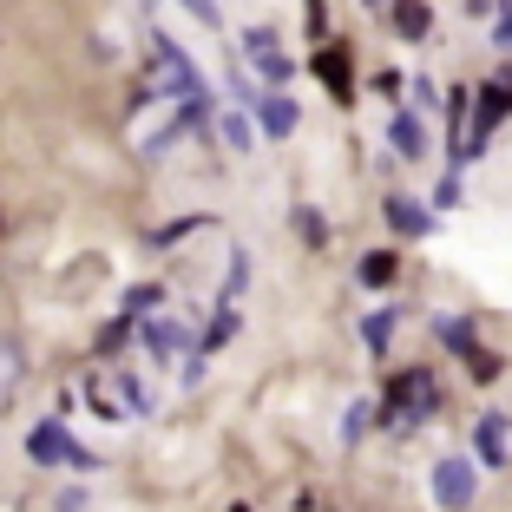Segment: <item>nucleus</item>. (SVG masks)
I'll return each mask as SVG.
<instances>
[{
	"instance_id": "nucleus-1",
	"label": "nucleus",
	"mask_w": 512,
	"mask_h": 512,
	"mask_svg": "<svg viewBox=\"0 0 512 512\" xmlns=\"http://www.w3.org/2000/svg\"><path fill=\"white\" fill-rule=\"evenodd\" d=\"M145 86L158 92V99H171V106H178V99H217V92H211V79L197 73V60H191V53H184L178 40H171L165 27H151V60H145Z\"/></svg>"
},
{
	"instance_id": "nucleus-2",
	"label": "nucleus",
	"mask_w": 512,
	"mask_h": 512,
	"mask_svg": "<svg viewBox=\"0 0 512 512\" xmlns=\"http://www.w3.org/2000/svg\"><path fill=\"white\" fill-rule=\"evenodd\" d=\"M440 414V381L434 368H401V375L388 381V394H381V421H401V427H421Z\"/></svg>"
},
{
	"instance_id": "nucleus-3",
	"label": "nucleus",
	"mask_w": 512,
	"mask_h": 512,
	"mask_svg": "<svg viewBox=\"0 0 512 512\" xmlns=\"http://www.w3.org/2000/svg\"><path fill=\"white\" fill-rule=\"evenodd\" d=\"M27 460H33V467H73V473H92V467H99V453L79 447L73 427H66L60 414H46L40 427H27Z\"/></svg>"
},
{
	"instance_id": "nucleus-4",
	"label": "nucleus",
	"mask_w": 512,
	"mask_h": 512,
	"mask_svg": "<svg viewBox=\"0 0 512 512\" xmlns=\"http://www.w3.org/2000/svg\"><path fill=\"white\" fill-rule=\"evenodd\" d=\"M512 119V66H499L493 79H486L480 92H473V138H467V165H480L486 145H493V132Z\"/></svg>"
},
{
	"instance_id": "nucleus-5",
	"label": "nucleus",
	"mask_w": 512,
	"mask_h": 512,
	"mask_svg": "<svg viewBox=\"0 0 512 512\" xmlns=\"http://www.w3.org/2000/svg\"><path fill=\"white\" fill-rule=\"evenodd\" d=\"M473 499H480V460H467V453L434 460V506L440 512H473Z\"/></svg>"
},
{
	"instance_id": "nucleus-6",
	"label": "nucleus",
	"mask_w": 512,
	"mask_h": 512,
	"mask_svg": "<svg viewBox=\"0 0 512 512\" xmlns=\"http://www.w3.org/2000/svg\"><path fill=\"white\" fill-rule=\"evenodd\" d=\"M132 342L145 348V362H151V368H165L171 355H191V348H197V335L184 329V322L171 316V309H158V316H145V322H138V335H132Z\"/></svg>"
},
{
	"instance_id": "nucleus-7",
	"label": "nucleus",
	"mask_w": 512,
	"mask_h": 512,
	"mask_svg": "<svg viewBox=\"0 0 512 512\" xmlns=\"http://www.w3.org/2000/svg\"><path fill=\"white\" fill-rule=\"evenodd\" d=\"M237 46H243V60L263 73V86H289V79H296V60L283 53V40H276L270 27H243Z\"/></svg>"
},
{
	"instance_id": "nucleus-8",
	"label": "nucleus",
	"mask_w": 512,
	"mask_h": 512,
	"mask_svg": "<svg viewBox=\"0 0 512 512\" xmlns=\"http://www.w3.org/2000/svg\"><path fill=\"white\" fill-rule=\"evenodd\" d=\"M381 217H388V230L394 237H414V243H427L434 237V204H427V197H407V191H388L381 197Z\"/></svg>"
},
{
	"instance_id": "nucleus-9",
	"label": "nucleus",
	"mask_w": 512,
	"mask_h": 512,
	"mask_svg": "<svg viewBox=\"0 0 512 512\" xmlns=\"http://www.w3.org/2000/svg\"><path fill=\"white\" fill-rule=\"evenodd\" d=\"M309 73L329 86L335 106H355V60H348V46H335V40L316 46V53H309Z\"/></svg>"
},
{
	"instance_id": "nucleus-10",
	"label": "nucleus",
	"mask_w": 512,
	"mask_h": 512,
	"mask_svg": "<svg viewBox=\"0 0 512 512\" xmlns=\"http://www.w3.org/2000/svg\"><path fill=\"white\" fill-rule=\"evenodd\" d=\"M250 119H256V132H263V138H276V145H283V138L302 125V106L289 99L283 86H263V92H256V106H250Z\"/></svg>"
},
{
	"instance_id": "nucleus-11",
	"label": "nucleus",
	"mask_w": 512,
	"mask_h": 512,
	"mask_svg": "<svg viewBox=\"0 0 512 512\" xmlns=\"http://www.w3.org/2000/svg\"><path fill=\"white\" fill-rule=\"evenodd\" d=\"M506 434H512V414L506 407H486L480 421H473V434H467V447H473V460H480V467H512L506 460Z\"/></svg>"
},
{
	"instance_id": "nucleus-12",
	"label": "nucleus",
	"mask_w": 512,
	"mask_h": 512,
	"mask_svg": "<svg viewBox=\"0 0 512 512\" xmlns=\"http://www.w3.org/2000/svg\"><path fill=\"white\" fill-rule=\"evenodd\" d=\"M388 145H394V158L421 165L427 151H434V138H427V119H421V112H407V106H394V119H388Z\"/></svg>"
},
{
	"instance_id": "nucleus-13",
	"label": "nucleus",
	"mask_w": 512,
	"mask_h": 512,
	"mask_svg": "<svg viewBox=\"0 0 512 512\" xmlns=\"http://www.w3.org/2000/svg\"><path fill=\"white\" fill-rule=\"evenodd\" d=\"M388 20L407 46H421L427 33H434V7H427V0H388Z\"/></svg>"
},
{
	"instance_id": "nucleus-14",
	"label": "nucleus",
	"mask_w": 512,
	"mask_h": 512,
	"mask_svg": "<svg viewBox=\"0 0 512 512\" xmlns=\"http://www.w3.org/2000/svg\"><path fill=\"white\" fill-rule=\"evenodd\" d=\"M394 329H401V309H394V302H388V309H368V316H362V348H368V355H388Z\"/></svg>"
},
{
	"instance_id": "nucleus-15",
	"label": "nucleus",
	"mask_w": 512,
	"mask_h": 512,
	"mask_svg": "<svg viewBox=\"0 0 512 512\" xmlns=\"http://www.w3.org/2000/svg\"><path fill=\"white\" fill-rule=\"evenodd\" d=\"M158 309H165V283H158V276H151V283H132L119 296V316L125 322H145V316H158Z\"/></svg>"
},
{
	"instance_id": "nucleus-16",
	"label": "nucleus",
	"mask_w": 512,
	"mask_h": 512,
	"mask_svg": "<svg viewBox=\"0 0 512 512\" xmlns=\"http://www.w3.org/2000/svg\"><path fill=\"white\" fill-rule=\"evenodd\" d=\"M434 335H440V348H447V355H460V362H467L473 348H480V329H473V316H440Z\"/></svg>"
},
{
	"instance_id": "nucleus-17",
	"label": "nucleus",
	"mask_w": 512,
	"mask_h": 512,
	"mask_svg": "<svg viewBox=\"0 0 512 512\" xmlns=\"http://www.w3.org/2000/svg\"><path fill=\"white\" fill-rule=\"evenodd\" d=\"M394 276H401V256H394V250H368L362 263H355V283H362V289H388Z\"/></svg>"
},
{
	"instance_id": "nucleus-18",
	"label": "nucleus",
	"mask_w": 512,
	"mask_h": 512,
	"mask_svg": "<svg viewBox=\"0 0 512 512\" xmlns=\"http://www.w3.org/2000/svg\"><path fill=\"white\" fill-rule=\"evenodd\" d=\"M237 329H243V309H237V302H217V316H211V329L197 335V348H204V355H217V348H224Z\"/></svg>"
},
{
	"instance_id": "nucleus-19",
	"label": "nucleus",
	"mask_w": 512,
	"mask_h": 512,
	"mask_svg": "<svg viewBox=\"0 0 512 512\" xmlns=\"http://www.w3.org/2000/svg\"><path fill=\"white\" fill-rule=\"evenodd\" d=\"M381 427V401H348V414H342V447H355L362 434H375Z\"/></svg>"
},
{
	"instance_id": "nucleus-20",
	"label": "nucleus",
	"mask_w": 512,
	"mask_h": 512,
	"mask_svg": "<svg viewBox=\"0 0 512 512\" xmlns=\"http://www.w3.org/2000/svg\"><path fill=\"white\" fill-rule=\"evenodd\" d=\"M289 224H296V237L309 243V250H329V217H322L316 204H296V211H289Z\"/></svg>"
},
{
	"instance_id": "nucleus-21",
	"label": "nucleus",
	"mask_w": 512,
	"mask_h": 512,
	"mask_svg": "<svg viewBox=\"0 0 512 512\" xmlns=\"http://www.w3.org/2000/svg\"><path fill=\"white\" fill-rule=\"evenodd\" d=\"M119 401H125V414H158V394H151L132 368H119Z\"/></svg>"
},
{
	"instance_id": "nucleus-22",
	"label": "nucleus",
	"mask_w": 512,
	"mask_h": 512,
	"mask_svg": "<svg viewBox=\"0 0 512 512\" xmlns=\"http://www.w3.org/2000/svg\"><path fill=\"white\" fill-rule=\"evenodd\" d=\"M217 138H224L230 151H256V125L243 119V112H217Z\"/></svg>"
},
{
	"instance_id": "nucleus-23",
	"label": "nucleus",
	"mask_w": 512,
	"mask_h": 512,
	"mask_svg": "<svg viewBox=\"0 0 512 512\" xmlns=\"http://www.w3.org/2000/svg\"><path fill=\"white\" fill-rule=\"evenodd\" d=\"M204 224H217V217H171V224L151 230V250H171V243H184L191 230H204Z\"/></svg>"
},
{
	"instance_id": "nucleus-24",
	"label": "nucleus",
	"mask_w": 512,
	"mask_h": 512,
	"mask_svg": "<svg viewBox=\"0 0 512 512\" xmlns=\"http://www.w3.org/2000/svg\"><path fill=\"white\" fill-rule=\"evenodd\" d=\"M467 375L480 381V388H493V381L506 375V355H499V348H473V355H467Z\"/></svg>"
},
{
	"instance_id": "nucleus-25",
	"label": "nucleus",
	"mask_w": 512,
	"mask_h": 512,
	"mask_svg": "<svg viewBox=\"0 0 512 512\" xmlns=\"http://www.w3.org/2000/svg\"><path fill=\"white\" fill-rule=\"evenodd\" d=\"M20 375H27V362H20V348H14V342H0V407L14 401Z\"/></svg>"
},
{
	"instance_id": "nucleus-26",
	"label": "nucleus",
	"mask_w": 512,
	"mask_h": 512,
	"mask_svg": "<svg viewBox=\"0 0 512 512\" xmlns=\"http://www.w3.org/2000/svg\"><path fill=\"white\" fill-rule=\"evenodd\" d=\"M224 92H230V106H243V112H250V106H256V92H263V86H256V79L243 73L237 60H230V66H224Z\"/></svg>"
},
{
	"instance_id": "nucleus-27",
	"label": "nucleus",
	"mask_w": 512,
	"mask_h": 512,
	"mask_svg": "<svg viewBox=\"0 0 512 512\" xmlns=\"http://www.w3.org/2000/svg\"><path fill=\"white\" fill-rule=\"evenodd\" d=\"M250 289V250H230V270H224V296L217 302H237Z\"/></svg>"
},
{
	"instance_id": "nucleus-28",
	"label": "nucleus",
	"mask_w": 512,
	"mask_h": 512,
	"mask_svg": "<svg viewBox=\"0 0 512 512\" xmlns=\"http://www.w3.org/2000/svg\"><path fill=\"white\" fill-rule=\"evenodd\" d=\"M460 197H467V178H460V171H447V178L434 184V197H427V204H434V211H460Z\"/></svg>"
},
{
	"instance_id": "nucleus-29",
	"label": "nucleus",
	"mask_w": 512,
	"mask_h": 512,
	"mask_svg": "<svg viewBox=\"0 0 512 512\" xmlns=\"http://www.w3.org/2000/svg\"><path fill=\"white\" fill-rule=\"evenodd\" d=\"M132 335H138V322H125V316H112V322H106V329H99V355H119V348H125V342H132Z\"/></svg>"
},
{
	"instance_id": "nucleus-30",
	"label": "nucleus",
	"mask_w": 512,
	"mask_h": 512,
	"mask_svg": "<svg viewBox=\"0 0 512 512\" xmlns=\"http://www.w3.org/2000/svg\"><path fill=\"white\" fill-rule=\"evenodd\" d=\"M86 407H92V414H99V421H125V414H119V401H112V394L99 388V375L86 381Z\"/></svg>"
},
{
	"instance_id": "nucleus-31",
	"label": "nucleus",
	"mask_w": 512,
	"mask_h": 512,
	"mask_svg": "<svg viewBox=\"0 0 512 512\" xmlns=\"http://www.w3.org/2000/svg\"><path fill=\"white\" fill-rule=\"evenodd\" d=\"M302 27L309 40H329V0H302Z\"/></svg>"
},
{
	"instance_id": "nucleus-32",
	"label": "nucleus",
	"mask_w": 512,
	"mask_h": 512,
	"mask_svg": "<svg viewBox=\"0 0 512 512\" xmlns=\"http://www.w3.org/2000/svg\"><path fill=\"white\" fill-rule=\"evenodd\" d=\"M178 7H184V14H191L204 33H217V27H224V14H217V0H178Z\"/></svg>"
},
{
	"instance_id": "nucleus-33",
	"label": "nucleus",
	"mask_w": 512,
	"mask_h": 512,
	"mask_svg": "<svg viewBox=\"0 0 512 512\" xmlns=\"http://www.w3.org/2000/svg\"><path fill=\"white\" fill-rule=\"evenodd\" d=\"M493 46H499V53H512V0H499V7H493Z\"/></svg>"
},
{
	"instance_id": "nucleus-34",
	"label": "nucleus",
	"mask_w": 512,
	"mask_h": 512,
	"mask_svg": "<svg viewBox=\"0 0 512 512\" xmlns=\"http://www.w3.org/2000/svg\"><path fill=\"white\" fill-rule=\"evenodd\" d=\"M434 106H440V86L427 73H414V112H434Z\"/></svg>"
},
{
	"instance_id": "nucleus-35",
	"label": "nucleus",
	"mask_w": 512,
	"mask_h": 512,
	"mask_svg": "<svg viewBox=\"0 0 512 512\" xmlns=\"http://www.w3.org/2000/svg\"><path fill=\"white\" fill-rule=\"evenodd\" d=\"M53 512H86V493H79V486H66V493L53 499Z\"/></svg>"
},
{
	"instance_id": "nucleus-36",
	"label": "nucleus",
	"mask_w": 512,
	"mask_h": 512,
	"mask_svg": "<svg viewBox=\"0 0 512 512\" xmlns=\"http://www.w3.org/2000/svg\"><path fill=\"white\" fill-rule=\"evenodd\" d=\"M362 7H388V0H362Z\"/></svg>"
},
{
	"instance_id": "nucleus-37",
	"label": "nucleus",
	"mask_w": 512,
	"mask_h": 512,
	"mask_svg": "<svg viewBox=\"0 0 512 512\" xmlns=\"http://www.w3.org/2000/svg\"><path fill=\"white\" fill-rule=\"evenodd\" d=\"M145 7H158V0H145Z\"/></svg>"
}]
</instances>
